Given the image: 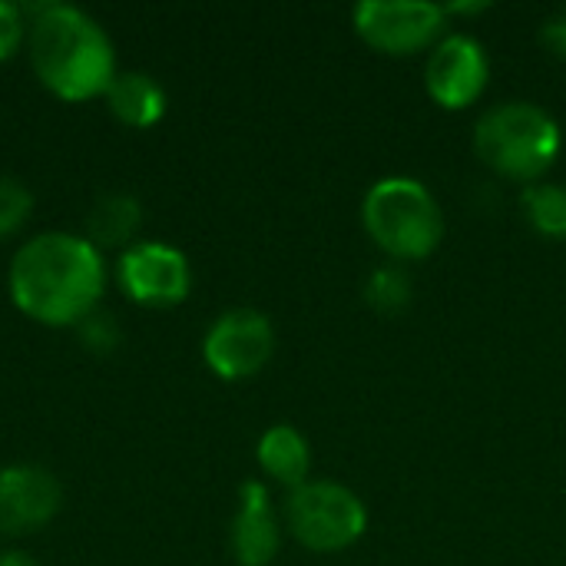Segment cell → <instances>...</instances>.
I'll list each match as a JSON object with an SVG mask.
<instances>
[{"label":"cell","mask_w":566,"mask_h":566,"mask_svg":"<svg viewBox=\"0 0 566 566\" xmlns=\"http://www.w3.org/2000/svg\"><path fill=\"white\" fill-rule=\"evenodd\" d=\"M33 212V196L30 189L13 179V176H0V239L13 235Z\"/></svg>","instance_id":"e0dca14e"},{"label":"cell","mask_w":566,"mask_h":566,"mask_svg":"<svg viewBox=\"0 0 566 566\" xmlns=\"http://www.w3.org/2000/svg\"><path fill=\"white\" fill-rule=\"evenodd\" d=\"M232 554L239 566H269L279 554V524L265 484L245 481L239 488V514L232 521Z\"/></svg>","instance_id":"8fae6325"},{"label":"cell","mask_w":566,"mask_h":566,"mask_svg":"<svg viewBox=\"0 0 566 566\" xmlns=\"http://www.w3.org/2000/svg\"><path fill=\"white\" fill-rule=\"evenodd\" d=\"M491 76V63L488 53L478 40L471 36H448L434 46L428 70H424V83L428 93L444 106V109H461L471 106Z\"/></svg>","instance_id":"30bf717a"},{"label":"cell","mask_w":566,"mask_h":566,"mask_svg":"<svg viewBox=\"0 0 566 566\" xmlns=\"http://www.w3.org/2000/svg\"><path fill=\"white\" fill-rule=\"evenodd\" d=\"M524 212L537 232L547 239H566V189L554 182H537L524 189Z\"/></svg>","instance_id":"9a60e30c"},{"label":"cell","mask_w":566,"mask_h":566,"mask_svg":"<svg viewBox=\"0 0 566 566\" xmlns=\"http://www.w3.org/2000/svg\"><path fill=\"white\" fill-rule=\"evenodd\" d=\"M365 302L378 315H398L411 302V279L405 269H378L365 282Z\"/></svg>","instance_id":"2e32d148"},{"label":"cell","mask_w":566,"mask_h":566,"mask_svg":"<svg viewBox=\"0 0 566 566\" xmlns=\"http://www.w3.org/2000/svg\"><path fill=\"white\" fill-rule=\"evenodd\" d=\"M541 36H544V43H547L557 56H564L566 60V7L564 10H557V13L544 23Z\"/></svg>","instance_id":"ffe728a7"},{"label":"cell","mask_w":566,"mask_h":566,"mask_svg":"<svg viewBox=\"0 0 566 566\" xmlns=\"http://www.w3.org/2000/svg\"><path fill=\"white\" fill-rule=\"evenodd\" d=\"M30 60L46 90L60 99H93L116 80L109 33L80 7L43 3L30 27Z\"/></svg>","instance_id":"7a4b0ae2"},{"label":"cell","mask_w":566,"mask_h":566,"mask_svg":"<svg viewBox=\"0 0 566 566\" xmlns=\"http://www.w3.org/2000/svg\"><path fill=\"white\" fill-rule=\"evenodd\" d=\"M474 146L501 176L531 182L554 166L560 126L534 103H504L478 123Z\"/></svg>","instance_id":"277c9868"},{"label":"cell","mask_w":566,"mask_h":566,"mask_svg":"<svg viewBox=\"0 0 566 566\" xmlns=\"http://www.w3.org/2000/svg\"><path fill=\"white\" fill-rule=\"evenodd\" d=\"M448 10L424 0H368L355 7V30L381 53H415L444 30Z\"/></svg>","instance_id":"52a82bcc"},{"label":"cell","mask_w":566,"mask_h":566,"mask_svg":"<svg viewBox=\"0 0 566 566\" xmlns=\"http://www.w3.org/2000/svg\"><path fill=\"white\" fill-rule=\"evenodd\" d=\"M139 226H143L139 199H133L126 192H109V196L96 199V206L90 209L86 239L96 249H119V245H133Z\"/></svg>","instance_id":"5bb4252c"},{"label":"cell","mask_w":566,"mask_h":566,"mask_svg":"<svg viewBox=\"0 0 566 566\" xmlns=\"http://www.w3.org/2000/svg\"><path fill=\"white\" fill-rule=\"evenodd\" d=\"M106 103H109L116 119H123L126 126H136V129H146V126L159 123L163 113H166L163 86L143 70L116 73V80L106 90Z\"/></svg>","instance_id":"7c38bea8"},{"label":"cell","mask_w":566,"mask_h":566,"mask_svg":"<svg viewBox=\"0 0 566 566\" xmlns=\"http://www.w3.org/2000/svg\"><path fill=\"white\" fill-rule=\"evenodd\" d=\"M76 332H80L83 345H86L90 352H96V355H109V352L119 345V338H123V328H119L116 315H109V312H103V308L90 312V315L76 325Z\"/></svg>","instance_id":"ac0fdd59"},{"label":"cell","mask_w":566,"mask_h":566,"mask_svg":"<svg viewBox=\"0 0 566 566\" xmlns=\"http://www.w3.org/2000/svg\"><path fill=\"white\" fill-rule=\"evenodd\" d=\"M259 464L269 478H275L285 488H302L312 468L308 441L292 424H275L259 441Z\"/></svg>","instance_id":"4fadbf2b"},{"label":"cell","mask_w":566,"mask_h":566,"mask_svg":"<svg viewBox=\"0 0 566 566\" xmlns=\"http://www.w3.org/2000/svg\"><path fill=\"white\" fill-rule=\"evenodd\" d=\"M361 216L375 245L391 259H424L438 249L444 232L438 199L424 182L408 176L375 182L365 196Z\"/></svg>","instance_id":"3957f363"},{"label":"cell","mask_w":566,"mask_h":566,"mask_svg":"<svg viewBox=\"0 0 566 566\" xmlns=\"http://www.w3.org/2000/svg\"><path fill=\"white\" fill-rule=\"evenodd\" d=\"M123 292L146 308L179 305L192 289L189 259L166 242H133L116 265Z\"/></svg>","instance_id":"ba28073f"},{"label":"cell","mask_w":566,"mask_h":566,"mask_svg":"<svg viewBox=\"0 0 566 566\" xmlns=\"http://www.w3.org/2000/svg\"><path fill=\"white\" fill-rule=\"evenodd\" d=\"M106 289L103 255L90 239L43 232L23 242L10 262V298L40 325H80L99 308Z\"/></svg>","instance_id":"6da1fadb"},{"label":"cell","mask_w":566,"mask_h":566,"mask_svg":"<svg viewBox=\"0 0 566 566\" xmlns=\"http://www.w3.org/2000/svg\"><path fill=\"white\" fill-rule=\"evenodd\" d=\"M63 507L60 481L36 464H10L0 471V534L20 537L46 527Z\"/></svg>","instance_id":"9c48e42d"},{"label":"cell","mask_w":566,"mask_h":566,"mask_svg":"<svg viewBox=\"0 0 566 566\" xmlns=\"http://www.w3.org/2000/svg\"><path fill=\"white\" fill-rule=\"evenodd\" d=\"M0 566H40L30 554H23V551H3L0 554Z\"/></svg>","instance_id":"44dd1931"},{"label":"cell","mask_w":566,"mask_h":566,"mask_svg":"<svg viewBox=\"0 0 566 566\" xmlns=\"http://www.w3.org/2000/svg\"><path fill=\"white\" fill-rule=\"evenodd\" d=\"M20 40H23V13L17 3L0 0V63L17 53Z\"/></svg>","instance_id":"d6986e66"},{"label":"cell","mask_w":566,"mask_h":566,"mask_svg":"<svg viewBox=\"0 0 566 566\" xmlns=\"http://www.w3.org/2000/svg\"><path fill=\"white\" fill-rule=\"evenodd\" d=\"M285 517L292 537L315 554L345 551L368 527L365 504L348 488L332 481H305L302 488H295L285 504Z\"/></svg>","instance_id":"5b68a950"},{"label":"cell","mask_w":566,"mask_h":566,"mask_svg":"<svg viewBox=\"0 0 566 566\" xmlns=\"http://www.w3.org/2000/svg\"><path fill=\"white\" fill-rule=\"evenodd\" d=\"M272 352H275L272 322L255 308H232L219 315L202 342L206 365L226 381H242L259 375L269 365Z\"/></svg>","instance_id":"8992f818"}]
</instances>
